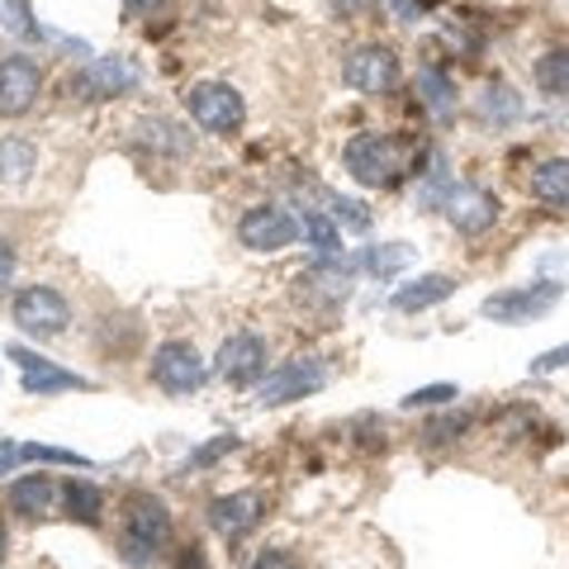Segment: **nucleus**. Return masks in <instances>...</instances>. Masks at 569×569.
<instances>
[{
  "label": "nucleus",
  "mask_w": 569,
  "mask_h": 569,
  "mask_svg": "<svg viewBox=\"0 0 569 569\" xmlns=\"http://www.w3.org/2000/svg\"><path fill=\"white\" fill-rule=\"evenodd\" d=\"M43 91V67L29 58V52H14V58L0 62V114L20 119L29 114V104Z\"/></svg>",
  "instance_id": "obj_13"
},
{
  "label": "nucleus",
  "mask_w": 569,
  "mask_h": 569,
  "mask_svg": "<svg viewBox=\"0 0 569 569\" xmlns=\"http://www.w3.org/2000/svg\"><path fill=\"white\" fill-rule=\"evenodd\" d=\"M39 167V148L29 138H0V186H24Z\"/></svg>",
  "instance_id": "obj_20"
},
{
  "label": "nucleus",
  "mask_w": 569,
  "mask_h": 569,
  "mask_svg": "<svg viewBox=\"0 0 569 569\" xmlns=\"http://www.w3.org/2000/svg\"><path fill=\"white\" fill-rule=\"evenodd\" d=\"M0 33H6V39H33V33H39L24 0H0Z\"/></svg>",
  "instance_id": "obj_26"
},
{
  "label": "nucleus",
  "mask_w": 569,
  "mask_h": 569,
  "mask_svg": "<svg viewBox=\"0 0 569 569\" xmlns=\"http://www.w3.org/2000/svg\"><path fill=\"white\" fill-rule=\"evenodd\" d=\"M451 399H460L456 385H427V389H408L399 403L408 408V413H413V408H441V403H451Z\"/></svg>",
  "instance_id": "obj_31"
},
{
  "label": "nucleus",
  "mask_w": 569,
  "mask_h": 569,
  "mask_svg": "<svg viewBox=\"0 0 569 569\" xmlns=\"http://www.w3.org/2000/svg\"><path fill=\"white\" fill-rule=\"evenodd\" d=\"M24 460L33 466H77V470H91V460L77 456V451H62V447H39V441H24Z\"/></svg>",
  "instance_id": "obj_28"
},
{
  "label": "nucleus",
  "mask_w": 569,
  "mask_h": 569,
  "mask_svg": "<svg viewBox=\"0 0 569 569\" xmlns=\"http://www.w3.org/2000/svg\"><path fill=\"white\" fill-rule=\"evenodd\" d=\"M531 200L556 209V213H569V157H546L541 167H531Z\"/></svg>",
  "instance_id": "obj_17"
},
{
  "label": "nucleus",
  "mask_w": 569,
  "mask_h": 569,
  "mask_svg": "<svg viewBox=\"0 0 569 569\" xmlns=\"http://www.w3.org/2000/svg\"><path fill=\"white\" fill-rule=\"evenodd\" d=\"M466 427H470L466 413H441V418H432V422L422 427V441H427V447H441V441L466 437Z\"/></svg>",
  "instance_id": "obj_29"
},
{
  "label": "nucleus",
  "mask_w": 569,
  "mask_h": 569,
  "mask_svg": "<svg viewBox=\"0 0 569 569\" xmlns=\"http://www.w3.org/2000/svg\"><path fill=\"white\" fill-rule=\"evenodd\" d=\"M299 233H305V242L313 247L318 257H342V228H337V219H332L328 209H309V204H305Z\"/></svg>",
  "instance_id": "obj_21"
},
{
  "label": "nucleus",
  "mask_w": 569,
  "mask_h": 569,
  "mask_svg": "<svg viewBox=\"0 0 569 569\" xmlns=\"http://www.w3.org/2000/svg\"><path fill=\"white\" fill-rule=\"evenodd\" d=\"M565 284L560 280H537V284H512V290H498L489 295L479 313L489 318V323H503V328H518V323H531V318H541L560 305Z\"/></svg>",
  "instance_id": "obj_4"
},
{
  "label": "nucleus",
  "mask_w": 569,
  "mask_h": 569,
  "mask_svg": "<svg viewBox=\"0 0 569 569\" xmlns=\"http://www.w3.org/2000/svg\"><path fill=\"white\" fill-rule=\"evenodd\" d=\"M266 518V498L257 489H238V493H219L209 503V527L219 531L223 541H242L247 531Z\"/></svg>",
  "instance_id": "obj_15"
},
{
  "label": "nucleus",
  "mask_w": 569,
  "mask_h": 569,
  "mask_svg": "<svg viewBox=\"0 0 569 569\" xmlns=\"http://www.w3.org/2000/svg\"><path fill=\"white\" fill-rule=\"evenodd\" d=\"M479 114L493 119V123H508V119L522 114V100L512 96L503 81H493V86H485V96H479Z\"/></svg>",
  "instance_id": "obj_25"
},
{
  "label": "nucleus",
  "mask_w": 569,
  "mask_h": 569,
  "mask_svg": "<svg viewBox=\"0 0 569 569\" xmlns=\"http://www.w3.org/2000/svg\"><path fill=\"white\" fill-rule=\"evenodd\" d=\"M14 466H24L20 441H0V475H14Z\"/></svg>",
  "instance_id": "obj_35"
},
{
  "label": "nucleus",
  "mask_w": 569,
  "mask_h": 569,
  "mask_svg": "<svg viewBox=\"0 0 569 569\" xmlns=\"http://www.w3.org/2000/svg\"><path fill=\"white\" fill-rule=\"evenodd\" d=\"M10 318H14V328H20L24 337L48 342V337L67 332L71 309H67V299L52 290V284H24V290L14 295V305H10Z\"/></svg>",
  "instance_id": "obj_5"
},
{
  "label": "nucleus",
  "mask_w": 569,
  "mask_h": 569,
  "mask_svg": "<svg viewBox=\"0 0 569 569\" xmlns=\"http://www.w3.org/2000/svg\"><path fill=\"white\" fill-rule=\"evenodd\" d=\"M342 167L356 186H395L403 176V142L389 138V133H356L347 148H342Z\"/></svg>",
  "instance_id": "obj_2"
},
{
  "label": "nucleus",
  "mask_w": 569,
  "mask_h": 569,
  "mask_svg": "<svg viewBox=\"0 0 569 569\" xmlns=\"http://www.w3.org/2000/svg\"><path fill=\"white\" fill-rule=\"evenodd\" d=\"M186 110L213 138L238 133L242 119H247V104L238 96V86H228V81H194L190 91H186Z\"/></svg>",
  "instance_id": "obj_3"
},
{
  "label": "nucleus",
  "mask_w": 569,
  "mask_h": 569,
  "mask_svg": "<svg viewBox=\"0 0 569 569\" xmlns=\"http://www.w3.org/2000/svg\"><path fill=\"white\" fill-rule=\"evenodd\" d=\"M366 271L370 276H380V280H389V276H399L408 261H413V247L408 242H385V247H366Z\"/></svg>",
  "instance_id": "obj_24"
},
{
  "label": "nucleus",
  "mask_w": 569,
  "mask_h": 569,
  "mask_svg": "<svg viewBox=\"0 0 569 569\" xmlns=\"http://www.w3.org/2000/svg\"><path fill=\"white\" fill-rule=\"evenodd\" d=\"M413 91H418V100H422L437 119H451V114H456V86H451L447 71L422 67V71H418V81H413Z\"/></svg>",
  "instance_id": "obj_22"
},
{
  "label": "nucleus",
  "mask_w": 569,
  "mask_h": 569,
  "mask_svg": "<svg viewBox=\"0 0 569 569\" xmlns=\"http://www.w3.org/2000/svg\"><path fill=\"white\" fill-rule=\"evenodd\" d=\"M560 366H569V347H550L531 361V376H550V370H560Z\"/></svg>",
  "instance_id": "obj_33"
},
{
  "label": "nucleus",
  "mask_w": 569,
  "mask_h": 569,
  "mask_svg": "<svg viewBox=\"0 0 569 569\" xmlns=\"http://www.w3.org/2000/svg\"><path fill=\"white\" fill-rule=\"evenodd\" d=\"M323 200H328V213L337 219V228H351V233H366L370 228V209L361 200H342V194H328V190H323Z\"/></svg>",
  "instance_id": "obj_27"
},
{
  "label": "nucleus",
  "mask_w": 569,
  "mask_h": 569,
  "mask_svg": "<svg viewBox=\"0 0 569 569\" xmlns=\"http://www.w3.org/2000/svg\"><path fill=\"white\" fill-rule=\"evenodd\" d=\"M328 385V370L318 356H295L276 370H266V380L257 385V403L261 408H280V403H295V399H309Z\"/></svg>",
  "instance_id": "obj_6"
},
{
  "label": "nucleus",
  "mask_w": 569,
  "mask_h": 569,
  "mask_svg": "<svg viewBox=\"0 0 569 569\" xmlns=\"http://www.w3.org/2000/svg\"><path fill=\"white\" fill-rule=\"evenodd\" d=\"M10 361H20V385H24V395L29 399H48V395H67V389H91V380H81V376H71V370L62 366H52L48 356L39 351H29V347H6Z\"/></svg>",
  "instance_id": "obj_14"
},
{
  "label": "nucleus",
  "mask_w": 569,
  "mask_h": 569,
  "mask_svg": "<svg viewBox=\"0 0 569 569\" xmlns=\"http://www.w3.org/2000/svg\"><path fill=\"white\" fill-rule=\"evenodd\" d=\"M228 451H238V437H233V432L213 437V441H209V447H200V451H194V456L186 460V466H181V470H186V475H194V470H209V466H219V460H223Z\"/></svg>",
  "instance_id": "obj_30"
},
{
  "label": "nucleus",
  "mask_w": 569,
  "mask_h": 569,
  "mask_svg": "<svg viewBox=\"0 0 569 569\" xmlns=\"http://www.w3.org/2000/svg\"><path fill=\"white\" fill-rule=\"evenodd\" d=\"M142 133H148V142H157V148H167V152H186L190 148V138L167 119H148L142 123Z\"/></svg>",
  "instance_id": "obj_32"
},
{
  "label": "nucleus",
  "mask_w": 569,
  "mask_h": 569,
  "mask_svg": "<svg viewBox=\"0 0 569 569\" xmlns=\"http://www.w3.org/2000/svg\"><path fill=\"white\" fill-rule=\"evenodd\" d=\"M437 209H447V219L456 223V233H466V238L489 233V228L498 223V200H493L489 190H479V186L447 181V190H441Z\"/></svg>",
  "instance_id": "obj_11"
},
{
  "label": "nucleus",
  "mask_w": 569,
  "mask_h": 569,
  "mask_svg": "<svg viewBox=\"0 0 569 569\" xmlns=\"http://www.w3.org/2000/svg\"><path fill=\"white\" fill-rule=\"evenodd\" d=\"M299 238V219H290L280 204H252L238 219V242L247 252H284Z\"/></svg>",
  "instance_id": "obj_10"
},
{
  "label": "nucleus",
  "mask_w": 569,
  "mask_h": 569,
  "mask_svg": "<svg viewBox=\"0 0 569 569\" xmlns=\"http://www.w3.org/2000/svg\"><path fill=\"white\" fill-rule=\"evenodd\" d=\"M252 569H299L290 556H284V550H266V556L252 565Z\"/></svg>",
  "instance_id": "obj_37"
},
{
  "label": "nucleus",
  "mask_w": 569,
  "mask_h": 569,
  "mask_svg": "<svg viewBox=\"0 0 569 569\" xmlns=\"http://www.w3.org/2000/svg\"><path fill=\"white\" fill-rule=\"evenodd\" d=\"M62 512L81 527H100L104 522V498H100V489L91 485V479H67L62 485Z\"/></svg>",
  "instance_id": "obj_19"
},
{
  "label": "nucleus",
  "mask_w": 569,
  "mask_h": 569,
  "mask_svg": "<svg viewBox=\"0 0 569 569\" xmlns=\"http://www.w3.org/2000/svg\"><path fill=\"white\" fill-rule=\"evenodd\" d=\"M171 546V508L157 493H129L119 512V560L148 569Z\"/></svg>",
  "instance_id": "obj_1"
},
{
  "label": "nucleus",
  "mask_w": 569,
  "mask_h": 569,
  "mask_svg": "<svg viewBox=\"0 0 569 569\" xmlns=\"http://www.w3.org/2000/svg\"><path fill=\"white\" fill-rule=\"evenodd\" d=\"M6 503H10L14 518L39 522V518H48V512H58V503H62V485H58L52 475H20V479L10 485Z\"/></svg>",
  "instance_id": "obj_16"
},
{
  "label": "nucleus",
  "mask_w": 569,
  "mask_h": 569,
  "mask_svg": "<svg viewBox=\"0 0 569 569\" xmlns=\"http://www.w3.org/2000/svg\"><path fill=\"white\" fill-rule=\"evenodd\" d=\"M456 295V280L451 276H441V271H427L418 280H408L395 290V309L399 313H422V309H432L441 305V299H451Z\"/></svg>",
  "instance_id": "obj_18"
},
{
  "label": "nucleus",
  "mask_w": 569,
  "mask_h": 569,
  "mask_svg": "<svg viewBox=\"0 0 569 569\" xmlns=\"http://www.w3.org/2000/svg\"><path fill=\"white\" fill-rule=\"evenodd\" d=\"M6 546H10V531H6V518H0V560H6Z\"/></svg>",
  "instance_id": "obj_39"
},
{
  "label": "nucleus",
  "mask_w": 569,
  "mask_h": 569,
  "mask_svg": "<svg viewBox=\"0 0 569 569\" xmlns=\"http://www.w3.org/2000/svg\"><path fill=\"white\" fill-rule=\"evenodd\" d=\"M332 6H337V10H342V14H356V10H366V6H370V0H332Z\"/></svg>",
  "instance_id": "obj_38"
},
{
  "label": "nucleus",
  "mask_w": 569,
  "mask_h": 569,
  "mask_svg": "<svg viewBox=\"0 0 569 569\" xmlns=\"http://www.w3.org/2000/svg\"><path fill=\"white\" fill-rule=\"evenodd\" d=\"M531 77H537L546 96H569V48H550L546 58H537Z\"/></svg>",
  "instance_id": "obj_23"
},
{
  "label": "nucleus",
  "mask_w": 569,
  "mask_h": 569,
  "mask_svg": "<svg viewBox=\"0 0 569 569\" xmlns=\"http://www.w3.org/2000/svg\"><path fill=\"white\" fill-rule=\"evenodd\" d=\"M171 0H123V14L129 20H152V14H162Z\"/></svg>",
  "instance_id": "obj_34"
},
{
  "label": "nucleus",
  "mask_w": 569,
  "mask_h": 569,
  "mask_svg": "<svg viewBox=\"0 0 569 569\" xmlns=\"http://www.w3.org/2000/svg\"><path fill=\"white\" fill-rule=\"evenodd\" d=\"M138 81H142V71L133 67V58H123V52H104V58H96L86 71L71 77V96L77 100H114V96L138 91Z\"/></svg>",
  "instance_id": "obj_7"
},
{
  "label": "nucleus",
  "mask_w": 569,
  "mask_h": 569,
  "mask_svg": "<svg viewBox=\"0 0 569 569\" xmlns=\"http://www.w3.org/2000/svg\"><path fill=\"white\" fill-rule=\"evenodd\" d=\"M213 370H219V380L238 385V389L261 385L266 380V342L257 332H233L219 347V356H213Z\"/></svg>",
  "instance_id": "obj_12"
},
{
  "label": "nucleus",
  "mask_w": 569,
  "mask_h": 569,
  "mask_svg": "<svg viewBox=\"0 0 569 569\" xmlns=\"http://www.w3.org/2000/svg\"><path fill=\"white\" fill-rule=\"evenodd\" d=\"M148 370H152V385L167 389V395H194V389L204 385L200 351H194V342H181V337H171V342L157 347Z\"/></svg>",
  "instance_id": "obj_9"
},
{
  "label": "nucleus",
  "mask_w": 569,
  "mask_h": 569,
  "mask_svg": "<svg viewBox=\"0 0 569 569\" xmlns=\"http://www.w3.org/2000/svg\"><path fill=\"white\" fill-rule=\"evenodd\" d=\"M342 81L361 96H385L399 86V58L385 43H361L342 58Z\"/></svg>",
  "instance_id": "obj_8"
},
{
  "label": "nucleus",
  "mask_w": 569,
  "mask_h": 569,
  "mask_svg": "<svg viewBox=\"0 0 569 569\" xmlns=\"http://www.w3.org/2000/svg\"><path fill=\"white\" fill-rule=\"evenodd\" d=\"M14 280V247H10V238L0 233V290Z\"/></svg>",
  "instance_id": "obj_36"
}]
</instances>
